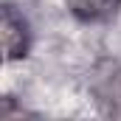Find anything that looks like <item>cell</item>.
Listing matches in <instances>:
<instances>
[{
	"instance_id": "3957f363",
	"label": "cell",
	"mask_w": 121,
	"mask_h": 121,
	"mask_svg": "<svg viewBox=\"0 0 121 121\" xmlns=\"http://www.w3.org/2000/svg\"><path fill=\"white\" fill-rule=\"evenodd\" d=\"M68 9L82 23H104L116 17V11L121 9V0H68Z\"/></svg>"
},
{
	"instance_id": "7a4b0ae2",
	"label": "cell",
	"mask_w": 121,
	"mask_h": 121,
	"mask_svg": "<svg viewBox=\"0 0 121 121\" xmlns=\"http://www.w3.org/2000/svg\"><path fill=\"white\" fill-rule=\"evenodd\" d=\"M3 51L9 62L26 56L28 51V26L11 6H3Z\"/></svg>"
},
{
	"instance_id": "6da1fadb",
	"label": "cell",
	"mask_w": 121,
	"mask_h": 121,
	"mask_svg": "<svg viewBox=\"0 0 121 121\" xmlns=\"http://www.w3.org/2000/svg\"><path fill=\"white\" fill-rule=\"evenodd\" d=\"M93 90L99 96V104H101L110 116H121V65L104 62V65L96 70Z\"/></svg>"
}]
</instances>
